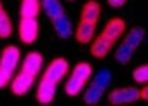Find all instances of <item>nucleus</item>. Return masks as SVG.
Listing matches in <instances>:
<instances>
[{"instance_id": "1", "label": "nucleus", "mask_w": 148, "mask_h": 106, "mask_svg": "<svg viewBox=\"0 0 148 106\" xmlns=\"http://www.w3.org/2000/svg\"><path fill=\"white\" fill-rule=\"evenodd\" d=\"M92 77V68H91V64L89 63H79L75 68H73V71H71V77L66 80V83H64V92L68 94V96H79L82 90H84V87H86V83H87V80Z\"/></svg>"}, {"instance_id": "2", "label": "nucleus", "mask_w": 148, "mask_h": 106, "mask_svg": "<svg viewBox=\"0 0 148 106\" xmlns=\"http://www.w3.org/2000/svg\"><path fill=\"white\" fill-rule=\"evenodd\" d=\"M19 38L23 44H33L38 38V21L37 18H21L19 19Z\"/></svg>"}, {"instance_id": "3", "label": "nucleus", "mask_w": 148, "mask_h": 106, "mask_svg": "<svg viewBox=\"0 0 148 106\" xmlns=\"http://www.w3.org/2000/svg\"><path fill=\"white\" fill-rule=\"evenodd\" d=\"M138 99H139V89H136V87H120V89H113L108 94L110 104H127V103H134Z\"/></svg>"}, {"instance_id": "4", "label": "nucleus", "mask_w": 148, "mask_h": 106, "mask_svg": "<svg viewBox=\"0 0 148 106\" xmlns=\"http://www.w3.org/2000/svg\"><path fill=\"white\" fill-rule=\"evenodd\" d=\"M68 70H70L68 61L63 59V57H58V59H54V61L49 63V66H47L45 71H44V78H47V80H51V82H54V83H59V82L66 77Z\"/></svg>"}, {"instance_id": "5", "label": "nucleus", "mask_w": 148, "mask_h": 106, "mask_svg": "<svg viewBox=\"0 0 148 106\" xmlns=\"http://www.w3.org/2000/svg\"><path fill=\"white\" fill-rule=\"evenodd\" d=\"M33 80H35V77H32V75L25 73V71H19L16 77H12V80H11V83H9L12 94H14V96H25V94L32 89Z\"/></svg>"}, {"instance_id": "6", "label": "nucleus", "mask_w": 148, "mask_h": 106, "mask_svg": "<svg viewBox=\"0 0 148 106\" xmlns=\"http://www.w3.org/2000/svg\"><path fill=\"white\" fill-rule=\"evenodd\" d=\"M124 31H125V23H124V19H120V18L110 19V21L105 25V28H103V35H105L110 42H113V44L124 35Z\"/></svg>"}, {"instance_id": "7", "label": "nucleus", "mask_w": 148, "mask_h": 106, "mask_svg": "<svg viewBox=\"0 0 148 106\" xmlns=\"http://www.w3.org/2000/svg\"><path fill=\"white\" fill-rule=\"evenodd\" d=\"M54 96H56V83L47 78H42L37 87V101L40 104H51Z\"/></svg>"}, {"instance_id": "8", "label": "nucleus", "mask_w": 148, "mask_h": 106, "mask_svg": "<svg viewBox=\"0 0 148 106\" xmlns=\"http://www.w3.org/2000/svg\"><path fill=\"white\" fill-rule=\"evenodd\" d=\"M42 70V54L40 52H28L25 56V61L21 64V71L32 75V77H37Z\"/></svg>"}, {"instance_id": "9", "label": "nucleus", "mask_w": 148, "mask_h": 106, "mask_svg": "<svg viewBox=\"0 0 148 106\" xmlns=\"http://www.w3.org/2000/svg\"><path fill=\"white\" fill-rule=\"evenodd\" d=\"M94 31H96V23L80 19V23L75 30V38L79 44H89L94 38Z\"/></svg>"}, {"instance_id": "10", "label": "nucleus", "mask_w": 148, "mask_h": 106, "mask_svg": "<svg viewBox=\"0 0 148 106\" xmlns=\"http://www.w3.org/2000/svg\"><path fill=\"white\" fill-rule=\"evenodd\" d=\"M112 45H113V42H110V40L101 33L99 37L92 38V44H91V54H92L94 57H98V59L106 57L108 52H110V49H112Z\"/></svg>"}, {"instance_id": "11", "label": "nucleus", "mask_w": 148, "mask_h": 106, "mask_svg": "<svg viewBox=\"0 0 148 106\" xmlns=\"http://www.w3.org/2000/svg\"><path fill=\"white\" fill-rule=\"evenodd\" d=\"M106 89H108V87H105L101 82H98V80H94V78H92L91 85L86 89L84 103H86V104H98V103H99V99L103 97V94H105V90H106Z\"/></svg>"}, {"instance_id": "12", "label": "nucleus", "mask_w": 148, "mask_h": 106, "mask_svg": "<svg viewBox=\"0 0 148 106\" xmlns=\"http://www.w3.org/2000/svg\"><path fill=\"white\" fill-rule=\"evenodd\" d=\"M19 57H21L19 49L14 47V45H9V47H5L4 52H2V57H0V64H2L4 68H7V70H12V71H14L16 66L19 64Z\"/></svg>"}, {"instance_id": "13", "label": "nucleus", "mask_w": 148, "mask_h": 106, "mask_svg": "<svg viewBox=\"0 0 148 106\" xmlns=\"http://www.w3.org/2000/svg\"><path fill=\"white\" fill-rule=\"evenodd\" d=\"M101 16V5L96 0H89V2L84 4L82 11H80V19L84 21H91V23H96Z\"/></svg>"}, {"instance_id": "14", "label": "nucleus", "mask_w": 148, "mask_h": 106, "mask_svg": "<svg viewBox=\"0 0 148 106\" xmlns=\"http://www.w3.org/2000/svg\"><path fill=\"white\" fill-rule=\"evenodd\" d=\"M52 26H54L59 38H70L71 37V23H70L66 14H61L56 19H52Z\"/></svg>"}, {"instance_id": "15", "label": "nucleus", "mask_w": 148, "mask_h": 106, "mask_svg": "<svg viewBox=\"0 0 148 106\" xmlns=\"http://www.w3.org/2000/svg\"><path fill=\"white\" fill-rule=\"evenodd\" d=\"M40 7H44V12L45 16L52 21L56 19L58 16L64 14V9H63V4L59 0H40Z\"/></svg>"}, {"instance_id": "16", "label": "nucleus", "mask_w": 148, "mask_h": 106, "mask_svg": "<svg viewBox=\"0 0 148 106\" xmlns=\"http://www.w3.org/2000/svg\"><path fill=\"white\" fill-rule=\"evenodd\" d=\"M40 12V0H21V18H37Z\"/></svg>"}, {"instance_id": "17", "label": "nucleus", "mask_w": 148, "mask_h": 106, "mask_svg": "<svg viewBox=\"0 0 148 106\" xmlns=\"http://www.w3.org/2000/svg\"><path fill=\"white\" fill-rule=\"evenodd\" d=\"M145 35H146V30L141 28V26H134L132 30H129V33L125 35V44H129L132 49H138L141 45V42L145 40Z\"/></svg>"}, {"instance_id": "18", "label": "nucleus", "mask_w": 148, "mask_h": 106, "mask_svg": "<svg viewBox=\"0 0 148 106\" xmlns=\"http://www.w3.org/2000/svg\"><path fill=\"white\" fill-rule=\"evenodd\" d=\"M134 51L136 49H132L129 44H120L119 45V49L115 51V59L120 63V64H125V63H129L131 61V57H132V54H134Z\"/></svg>"}, {"instance_id": "19", "label": "nucleus", "mask_w": 148, "mask_h": 106, "mask_svg": "<svg viewBox=\"0 0 148 106\" xmlns=\"http://www.w3.org/2000/svg\"><path fill=\"white\" fill-rule=\"evenodd\" d=\"M12 35V23L9 14L2 9L0 11V38H9Z\"/></svg>"}, {"instance_id": "20", "label": "nucleus", "mask_w": 148, "mask_h": 106, "mask_svg": "<svg viewBox=\"0 0 148 106\" xmlns=\"http://www.w3.org/2000/svg\"><path fill=\"white\" fill-rule=\"evenodd\" d=\"M132 78H134L136 83H146V82H148V64L138 66V68L132 71Z\"/></svg>"}, {"instance_id": "21", "label": "nucleus", "mask_w": 148, "mask_h": 106, "mask_svg": "<svg viewBox=\"0 0 148 106\" xmlns=\"http://www.w3.org/2000/svg\"><path fill=\"white\" fill-rule=\"evenodd\" d=\"M11 80H12V70H7L0 64V89L7 87L11 83Z\"/></svg>"}, {"instance_id": "22", "label": "nucleus", "mask_w": 148, "mask_h": 106, "mask_svg": "<svg viewBox=\"0 0 148 106\" xmlns=\"http://www.w3.org/2000/svg\"><path fill=\"white\" fill-rule=\"evenodd\" d=\"M125 2H127V0H108V4H110L112 7H115V9H119V7L125 5Z\"/></svg>"}, {"instance_id": "23", "label": "nucleus", "mask_w": 148, "mask_h": 106, "mask_svg": "<svg viewBox=\"0 0 148 106\" xmlns=\"http://www.w3.org/2000/svg\"><path fill=\"white\" fill-rule=\"evenodd\" d=\"M139 99H143V101H148V85H145V87L139 90Z\"/></svg>"}, {"instance_id": "24", "label": "nucleus", "mask_w": 148, "mask_h": 106, "mask_svg": "<svg viewBox=\"0 0 148 106\" xmlns=\"http://www.w3.org/2000/svg\"><path fill=\"white\" fill-rule=\"evenodd\" d=\"M0 11H2V2H0Z\"/></svg>"}]
</instances>
